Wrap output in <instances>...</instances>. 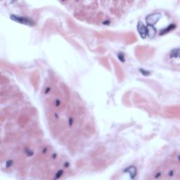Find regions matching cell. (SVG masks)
<instances>
[{"label":"cell","mask_w":180,"mask_h":180,"mask_svg":"<svg viewBox=\"0 0 180 180\" xmlns=\"http://www.w3.org/2000/svg\"><path fill=\"white\" fill-rule=\"evenodd\" d=\"M11 18H12L13 20H15V21H17L20 23H23V24L31 25H33V23H34V22L32 21L31 19H30V18H25V17H22V16L13 15V16H11Z\"/></svg>","instance_id":"2"},{"label":"cell","mask_w":180,"mask_h":180,"mask_svg":"<svg viewBox=\"0 0 180 180\" xmlns=\"http://www.w3.org/2000/svg\"><path fill=\"white\" fill-rule=\"evenodd\" d=\"M125 172H129L131 176H132V177L133 178V177L136 175V168H135L134 167H130L129 168H127V170H125Z\"/></svg>","instance_id":"5"},{"label":"cell","mask_w":180,"mask_h":180,"mask_svg":"<svg viewBox=\"0 0 180 180\" xmlns=\"http://www.w3.org/2000/svg\"><path fill=\"white\" fill-rule=\"evenodd\" d=\"M137 30L142 38H145L147 36V28L142 22H139L137 25Z\"/></svg>","instance_id":"3"},{"label":"cell","mask_w":180,"mask_h":180,"mask_svg":"<svg viewBox=\"0 0 180 180\" xmlns=\"http://www.w3.org/2000/svg\"><path fill=\"white\" fill-rule=\"evenodd\" d=\"M146 28H147V35H149V37H153L156 35V29L154 28L152 25H148V27H147Z\"/></svg>","instance_id":"4"},{"label":"cell","mask_w":180,"mask_h":180,"mask_svg":"<svg viewBox=\"0 0 180 180\" xmlns=\"http://www.w3.org/2000/svg\"><path fill=\"white\" fill-rule=\"evenodd\" d=\"M161 14L159 13H152V14L149 15L146 18V20L147 23H148L149 25H152L153 26V25H155L156 23H157L159 20L161 18Z\"/></svg>","instance_id":"1"}]
</instances>
